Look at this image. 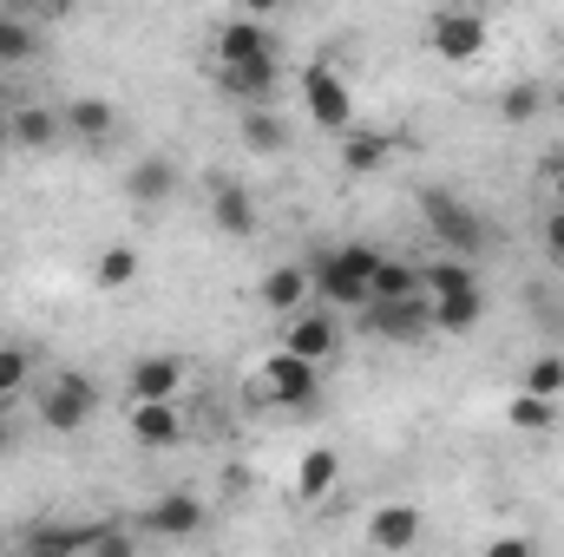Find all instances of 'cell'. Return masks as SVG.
I'll list each match as a JSON object with an SVG mask.
<instances>
[{
	"instance_id": "obj_11",
	"label": "cell",
	"mask_w": 564,
	"mask_h": 557,
	"mask_svg": "<svg viewBox=\"0 0 564 557\" xmlns=\"http://www.w3.org/2000/svg\"><path fill=\"white\" fill-rule=\"evenodd\" d=\"M421 532H426V518H421V505H408V499H388V505H375L368 512V551L375 557H408L414 545H421Z\"/></svg>"
},
{
	"instance_id": "obj_33",
	"label": "cell",
	"mask_w": 564,
	"mask_h": 557,
	"mask_svg": "<svg viewBox=\"0 0 564 557\" xmlns=\"http://www.w3.org/2000/svg\"><path fill=\"white\" fill-rule=\"evenodd\" d=\"M539 250H545L552 263H564V210H545V217H539Z\"/></svg>"
},
{
	"instance_id": "obj_9",
	"label": "cell",
	"mask_w": 564,
	"mask_h": 557,
	"mask_svg": "<svg viewBox=\"0 0 564 557\" xmlns=\"http://www.w3.org/2000/svg\"><path fill=\"white\" fill-rule=\"evenodd\" d=\"M486 40H492V26H486V13H479V7H440V13L426 20V46H433L440 59H453V66L479 59V53H486Z\"/></svg>"
},
{
	"instance_id": "obj_10",
	"label": "cell",
	"mask_w": 564,
	"mask_h": 557,
	"mask_svg": "<svg viewBox=\"0 0 564 557\" xmlns=\"http://www.w3.org/2000/svg\"><path fill=\"white\" fill-rule=\"evenodd\" d=\"M282 354H295V361H308V368H328L335 354H341V315L335 308H302L295 321H282Z\"/></svg>"
},
{
	"instance_id": "obj_16",
	"label": "cell",
	"mask_w": 564,
	"mask_h": 557,
	"mask_svg": "<svg viewBox=\"0 0 564 557\" xmlns=\"http://www.w3.org/2000/svg\"><path fill=\"white\" fill-rule=\"evenodd\" d=\"M210 230L230 237V243H250V237L263 230L250 184H237V177H217V184H210Z\"/></svg>"
},
{
	"instance_id": "obj_1",
	"label": "cell",
	"mask_w": 564,
	"mask_h": 557,
	"mask_svg": "<svg viewBox=\"0 0 564 557\" xmlns=\"http://www.w3.org/2000/svg\"><path fill=\"white\" fill-rule=\"evenodd\" d=\"M210 79H217V92H224L230 106H243V112L270 106L276 86H282V40L270 33V20H257V13L224 20V26L210 33Z\"/></svg>"
},
{
	"instance_id": "obj_32",
	"label": "cell",
	"mask_w": 564,
	"mask_h": 557,
	"mask_svg": "<svg viewBox=\"0 0 564 557\" xmlns=\"http://www.w3.org/2000/svg\"><path fill=\"white\" fill-rule=\"evenodd\" d=\"M479 557H545V551H539V538H525V532H499Z\"/></svg>"
},
{
	"instance_id": "obj_6",
	"label": "cell",
	"mask_w": 564,
	"mask_h": 557,
	"mask_svg": "<svg viewBox=\"0 0 564 557\" xmlns=\"http://www.w3.org/2000/svg\"><path fill=\"white\" fill-rule=\"evenodd\" d=\"M302 112H308V125L315 132H355V86L335 73V59L322 53V59H308L302 66Z\"/></svg>"
},
{
	"instance_id": "obj_13",
	"label": "cell",
	"mask_w": 564,
	"mask_h": 557,
	"mask_svg": "<svg viewBox=\"0 0 564 557\" xmlns=\"http://www.w3.org/2000/svg\"><path fill=\"white\" fill-rule=\"evenodd\" d=\"M361 328L375 335V341H388V348H414L433 335V315H426V295L414 302H375V308H361Z\"/></svg>"
},
{
	"instance_id": "obj_23",
	"label": "cell",
	"mask_w": 564,
	"mask_h": 557,
	"mask_svg": "<svg viewBox=\"0 0 564 557\" xmlns=\"http://www.w3.org/2000/svg\"><path fill=\"white\" fill-rule=\"evenodd\" d=\"M237 132H243V144H250L257 157H282V151H289V119H282L276 106L243 112V119H237Z\"/></svg>"
},
{
	"instance_id": "obj_36",
	"label": "cell",
	"mask_w": 564,
	"mask_h": 557,
	"mask_svg": "<svg viewBox=\"0 0 564 557\" xmlns=\"http://www.w3.org/2000/svg\"><path fill=\"white\" fill-rule=\"evenodd\" d=\"M552 210H564V164L552 171Z\"/></svg>"
},
{
	"instance_id": "obj_29",
	"label": "cell",
	"mask_w": 564,
	"mask_h": 557,
	"mask_svg": "<svg viewBox=\"0 0 564 557\" xmlns=\"http://www.w3.org/2000/svg\"><path fill=\"white\" fill-rule=\"evenodd\" d=\"M33 46H40L33 20H20V13H7V7H0V66H20V59H33Z\"/></svg>"
},
{
	"instance_id": "obj_17",
	"label": "cell",
	"mask_w": 564,
	"mask_h": 557,
	"mask_svg": "<svg viewBox=\"0 0 564 557\" xmlns=\"http://www.w3.org/2000/svg\"><path fill=\"white\" fill-rule=\"evenodd\" d=\"M59 119H66V139L86 144V151H106V144L119 139V106H112L106 92H79V99H66Z\"/></svg>"
},
{
	"instance_id": "obj_5",
	"label": "cell",
	"mask_w": 564,
	"mask_h": 557,
	"mask_svg": "<svg viewBox=\"0 0 564 557\" xmlns=\"http://www.w3.org/2000/svg\"><path fill=\"white\" fill-rule=\"evenodd\" d=\"M421 223H426V237L440 243V256H453V263H473V256L492 243V223H486L466 197H453V190H426Z\"/></svg>"
},
{
	"instance_id": "obj_35",
	"label": "cell",
	"mask_w": 564,
	"mask_h": 557,
	"mask_svg": "<svg viewBox=\"0 0 564 557\" xmlns=\"http://www.w3.org/2000/svg\"><path fill=\"white\" fill-rule=\"evenodd\" d=\"M7 106H13V99H0V164L13 157V132H7Z\"/></svg>"
},
{
	"instance_id": "obj_27",
	"label": "cell",
	"mask_w": 564,
	"mask_h": 557,
	"mask_svg": "<svg viewBox=\"0 0 564 557\" xmlns=\"http://www.w3.org/2000/svg\"><path fill=\"white\" fill-rule=\"evenodd\" d=\"M519 394H532V401H552V407H558L564 354H532V361H525V374H519Z\"/></svg>"
},
{
	"instance_id": "obj_19",
	"label": "cell",
	"mask_w": 564,
	"mask_h": 557,
	"mask_svg": "<svg viewBox=\"0 0 564 557\" xmlns=\"http://www.w3.org/2000/svg\"><path fill=\"white\" fill-rule=\"evenodd\" d=\"M7 132H13V151H53L66 139V119L46 99H13L7 106Z\"/></svg>"
},
{
	"instance_id": "obj_15",
	"label": "cell",
	"mask_w": 564,
	"mask_h": 557,
	"mask_svg": "<svg viewBox=\"0 0 564 557\" xmlns=\"http://www.w3.org/2000/svg\"><path fill=\"white\" fill-rule=\"evenodd\" d=\"M171 197H177V164H171L164 151H144V157L126 164V204H132V210L158 217Z\"/></svg>"
},
{
	"instance_id": "obj_12",
	"label": "cell",
	"mask_w": 564,
	"mask_h": 557,
	"mask_svg": "<svg viewBox=\"0 0 564 557\" xmlns=\"http://www.w3.org/2000/svg\"><path fill=\"white\" fill-rule=\"evenodd\" d=\"M126 433L139 439L144 452H171V446H184V433H191L184 401H126Z\"/></svg>"
},
{
	"instance_id": "obj_34",
	"label": "cell",
	"mask_w": 564,
	"mask_h": 557,
	"mask_svg": "<svg viewBox=\"0 0 564 557\" xmlns=\"http://www.w3.org/2000/svg\"><path fill=\"white\" fill-rule=\"evenodd\" d=\"M20 433H26V419H20V407L13 401H0V459L20 446Z\"/></svg>"
},
{
	"instance_id": "obj_24",
	"label": "cell",
	"mask_w": 564,
	"mask_h": 557,
	"mask_svg": "<svg viewBox=\"0 0 564 557\" xmlns=\"http://www.w3.org/2000/svg\"><path fill=\"white\" fill-rule=\"evenodd\" d=\"M40 381V361H33V348L26 341H0V401H13L20 407V394Z\"/></svg>"
},
{
	"instance_id": "obj_21",
	"label": "cell",
	"mask_w": 564,
	"mask_h": 557,
	"mask_svg": "<svg viewBox=\"0 0 564 557\" xmlns=\"http://www.w3.org/2000/svg\"><path fill=\"white\" fill-rule=\"evenodd\" d=\"M335 485H341V452H335V446H308V452L295 459L289 492H295L302 505H322V499H335Z\"/></svg>"
},
{
	"instance_id": "obj_22",
	"label": "cell",
	"mask_w": 564,
	"mask_h": 557,
	"mask_svg": "<svg viewBox=\"0 0 564 557\" xmlns=\"http://www.w3.org/2000/svg\"><path fill=\"white\" fill-rule=\"evenodd\" d=\"M394 151H401V144L388 139V132H341V171L375 177V171H388V164H394Z\"/></svg>"
},
{
	"instance_id": "obj_2",
	"label": "cell",
	"mask_w": 564,
	"mask_h": 557,
	"mask_svg": "<svg viewBox=\"0 0 564 557\" xmlns=\"http://www.w3.org/2000/svg\"><path fill=\"white\" fill-rule=\"evenodd\" d=\"M388 250L375 243H335V250H315L308 256V282H315V308H335V315H361L375 302V270H381Z\"/></svg>"
},
{
	"instance_id": "obj_8",
	"label": "cell",
	"mask_w": 564,
	"mask_h": 557,
	"mask_svg": "<svg viewBox=\"0 0 564 557\" xmlns=\"http://www.w3.org/2000/svg\"><path fill=\"white\" fill-rule=\"evenodd\" d=\"M99 532H106V518H33V525H20L13 557H86L99 545Z\"/></svg>"
},
{
	"instance_id": "obj_20",
	"label": "cell",
	"mask_w": 564,
	"mask_h": 557,
	"mask_svg": "<svg viewBox=\"0 0 564 557\" xmlns=\"http://www.w3.org/2000/svg\"><path fill=\"white\" fill-rule=\"evenodd\" d=\"M426 315H433V335H473L486 321V288L466 282V288H446V295H426Z\"/></svg>"
},
{
	"instance_id": "obj_31",
	"label": "cell",
	"mask_w": 564,
	"mask_h": 557,
	"mask_svg": "<svg viewBox=\"0 0 564 557\" xmlns=\"http://www.w3.org/2000/svg\"><path fill=\"white\" fill-rule=\"evenodd\" d=\"M86 557H139V532L126 525V518H106V532H99V545Z\"/></svg>"
},
{
	"instance_id": "obj_3",
	"label": "cell",
	"mask_w": 564,
	"mask_h": 557,
	"mask_svg": "<svg viewBox=\"0 0 564 557\" xmlns=\"http://www.w3.org/2000/svg\"><path fill=\"white\" fill-rule=\"evenodd\" d=\"M99 419V381L79 374V368H53L40 387H33V426L53 433V439H73Z\"/></svg>"
},
{
	"instance_id": "obj_25",
	"label": "cell",
	"mask_w": 564,
	"mask_h": 557,
	"mask_svg": "<svg viewBox=\"0 0 564 557\" xmlns=\"http://www.w3.org/2000/svg\"><path fill=\"white\" fill-rule=\"evenodd\" d=\"M421 295V263H408V256H381V270H375V302H414ZM368 302V308H375Z\"/></svg>"
},
{
	"instance_id": "obj_26",
	"label": "cell",
	"mask_w": 564,
	"mask_h": 557,
	"mask_svg": "<svg viewBox=\"0 0 564 557\" xmlns=\"http://www.w3.org/2000/svg\"><path fill=\"white\" fill-rule=\"evenodd\" d=\"M545 112V79H512L506 92H499V119L506 125H532Z\"/></svg>"
},
{
	"instance_id": "obj_7",
	"label": "cell",
	"mask_w": 564,
	"mask_h": 557,
	"mask_svg": "<svg viewBox=\"0 0 564 557\" xmlns=\"http://www.w3.org/2000/svg\"><path fill=\"white\" fill-rule=\"evenodd\" d=\"M204 525H210V505H204L197 492H184V485L158 492L139 518H132V532H139V538H164V545H184V538H197Z\"/></svg>"
},
{
	"instance_id": "obj_30",
	"label": "cell",
	"mask_w": 564,
	"mask_h": 557,
	"mask_svg": "<svg viewBox=\"0 0 564 557\" xmlns=\"http://www.w3.org/2000/svg\"><path fill=\"white\" fill-rule=\"evenodd\" d=\"M506 426H512V433H552V426H558V407H552V401H532V394H512Z\"/></svg>"
},
{
	"instance_id": "obj_28",
	"label": "cell",
	"mask_w": 564,
	"mask_h": 557,
	"mask_svg": "<svg viewBox=\"0 0 564 557\" xmlns=\"http://www.w3.org/2000/svg\"><path fill=\"white\" fill-rule=\"evenodd\" d=\"M93 282H99V288H132V282H139V250H132V243H106V250L93 256Z\"/></svg>"
},
{
	"instance_id": "obj_14",
	"label": "cell",
	"mask_w": 564,
	"mask_h": 557,
	"mask_svg": "<svg viewBox=\"0 0 564 557\" xmlns=\"http://www.w3.org/2000/svg\"><path fill=\"white\" fill-rule=\"evenodd\" d=\"M191 387V361L184 354H139L126 368V394L132 401H184Z\"/></svg>"
},
{
	"instance_id": "obj_4",
	"label": "cell",
	"mask_w": 564,
	"mask_h": 557,
	"mask_svg": "<svg viewBox=\"0 0 564 557\" xmlns=\"http://www.w3.org/2000/svg\"><path fill=\"white\" fill-rule=\"evenodd\" d=\"M250 407H263V414H308L315 401H322V368H308V361H295V354H282L270 348L257 368H250Z\"/></svg>"
},
{
	"instance_id": "obj_18",
	"label": "cell",
	"mask_w": 564,
	"mask_h": 557,
	"mask_svg": "<svg viewBox=\"0 0 564 557\" xmlns=\"http://www.w3.org/2000/svg\"><path fill=\"white\" fill-rule=\"evenodd\" d=\"M257 302H263V315H276V321H295L302 308H315L308 263H276V270H263V282H257Z\"/></svg>"
}]
</instances>
